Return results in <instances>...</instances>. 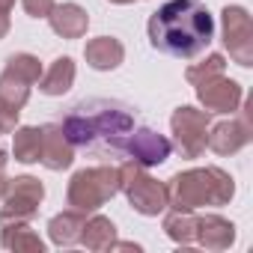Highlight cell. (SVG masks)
I'll list each match as a JSON object with an SVG mask.
<instances>
[{
    "label": "cell",
    "mask_w": 253,
    "mask_h": 253,
    "mask_svg": "<svg viewBox=\"0 0 253 253\" xmlns=\"http://www.w3.org/2000/svg\"><path fill=\"white\" fill-rule=\"evenodd\" d=\"M60 125L75 149L92 152L101 161H113L125 155V143L134 131V113L113 98H89L69 107Z\"/></svg>",
    "instance_id": "1"
},
{
    "label": "cell",
    "mask_w": 253,
    "mask_h": 253,
    "mask_svg": "<svg viewBox=\"0 0 253 253\" xmlns=\"http://www.w3.org/2000/svg\"><path fill=\"white\" fill-rule=\"evenodd\" d=\"M149 42L155 51L179 60L203 54L214 39V15L203 0H167L149 18Z\"/></svg>",
    "instance_id": "2"
},
{
    "label": "cell",
    "mask_w": 253,
    "mask_h": 253,
    "mask_svg": "<svg viewBox=\"0 0 253 253\" xmlns=\"http://www.w3.org/2000/svg\"><path fill=\"white\" fill-rule=\"evenodd\" d=\"M235 194V182L220 167H194L176 173L167 182V203L173 209H203V206H226Z\"/></svg>",
    "instance_id": "3"
},
{
    "label": "cell",
    "mask_w": 253,
    "mask_h": 253,
    "mask_svg": "<svg viewBox=\"0 0 253 253\" xmlns=\"http://www.w3.org/2000/svg\"><path fill=\"white\" fill-rule=\"evenodd\" d=\"M116 194H119V167L95 164V167H84L72 176L69 191H66V203H69V209L92 214Z\"/></svg>",
    "instance_id": "4"
},
{
    "label": "cell",
    "mask_w": 253,
    "mask_h": 253,
    "mask_svg": "<svg viewBox=\"0 0 253 253\" xmlns=\"http://www.w3.org/2000/svg\"><path fill=\"white\" fill-rule=\"evenodd\" d=\"M119 191L128 197V203L137 214H146V217H158L170 206L167 203V185L152 179L146 173V167H140L131 158L119 164Z\"/></svg>",
    "instance_id": "5"
},
{
    "label": "cell",
    "mask_w": 253,
    "mask_h": 253,
    "mask_svg": "<svg viewBox=\"0 0 253 253\" xmlns=\"http://www.w3.org/2000/svg\"><path fill=\"white\" fill-rule=\"evenodd\" d=\"M211 125L209 110H197L191 104H182L170 116V128H173V146L179 149L182 158H200L206 152V134Z\"/></svg>",
    "instance_id": "6"
},
{
    "label": "cell",
    "mask_w": 253,
    "mask_h": 253,
    "mask_svg": "<svg viewBox=\"0 0 253 253\" xmlns=\"http://www.w3.org/2000/svg\"><path fill=\"white\" fill-rule=\"evenodd\" d=\"M45 200V188L33 176H15L6 179L3 197H0V223L3 220H30L39 211V203Z\"/></svg>",
    "instance_id": "7"
},
{
    "label": "cell",
    "mask_w": 253,
    "mask_h": 253,
    "mask_svg": "<svg viewBox=\"0 0 253 253\" xmlns=\"http://www.w3.org/2000/svg\"><path fill=\"white\" fill-rule=\"evenodd\" d=\"M220 27H223V45L229 57L250 69L253 66V27H250V12L244 6H223L220 12Z\"/></svg>",
    "instance_id": "8"
},
{
    "label": "cell",
    "mask_w": 253,
    "mask_h": 253,
    "mask_svg": "<svg viewBox=\"0 0 253 253\" xmlns=\"http://www.w3.org/2000/svg\"><path fill=\"white\" fill-rule=\"evenodd\" d=\"M197 98L209 113H235L241 107L244 89L238 81H232L226 75H214V78L197 84Z\"/></svg>",
    "instance_id": "9"
},
{
    "label": "cell",
    "mask_w": 253,
    "mask_h": 253,
    "mask_svg": "<svg viewBox=\"0 0 253 253\" xmlns=\"http://www.w3.org/2000/svg\"><path fill=\"white\" fill-rule=\"evenodd\" d=\"M253 140V122L244 116L209 125V134H206V146L217 155H235L238 149H244Z\"/></svg>",
    "instance_id": "10"
},
{
    "label": "cell",
    "mask_w": 253,
    "mask_h": 253,
    "mask_svg": "<svg viewBox=\"0 0 253 253\" xmlns=\"http://www.w3.org/2000/svg\"><path fill=\"white\" fill-rule=\"evenodd\" d=\"M170 152H173V143L152 128H134L128 143H125V155L137 161L140 167H158L170 158Z\"/></svg>",
    "instance_id": "11"
},
{
    "label": "cell",
    "mask_w": 253,
    "mask_h": 253,
    "mask_svg": "<svg viewBox=\"0 0 253 253\" xmlns=\"http://www.w3.org/2000/svg\"><path fill=\"white\" fill-rule=\"evenodd\" d=\"M48 170L60 173V170H69L72 161H75V146L69 143L66 131L60 122H48L42 125V158H39Z\"/></svg>",
    "instance_id": "12"
},
{
    "label": "cell",
    "mask_w": 253,
    "mask_h": 253,
    "mask_svg": "<svg viewBox=\"0 0 253 253\" xmlns=\"http://www.w3.org/2000/svg\"><path fill=\"white\" fill-rule=\"evenodd\" d=\"M235 241V226L232 220L220 214H197V244L206 250H229Z\"/></svg>",
    "instance_id": "13"
},
{
    "label": "cell",
    "mask_w": 253,
    "mask_h": 253,
    "mask_svg": "<svg viewBox=\"0 0 253 253\" xmlns=\"http://www.w3.org/2000/svg\"><path fill=\"white\" fill-rule=\"evenodd\" d=\"M48 24L63 39H81L89 27V15L78 3H54V9L48 15Z\"/></svg>",
    "instance_id": "14"
},
{
    "label": "cell",
    "mask_w": 253,
    "mask_h": 253,
    "mask_svg": "<svg viewBox=\"0 0 253 253\" xmlns=\"http://www.w3.org/2000/svg\"><path fill=\"white\" fill-rule=\"evenodd\" d=\"M84 60H86L95 72H113V69L122 66L125 48H122V42L113 39V36H98V39H89V42H86Z\"/></svg>",
    "instance_id": "15"
},
{
    "label": "cell",
    "mask_w": 253,
    "mask_h": 253,
    "mask_svg": "<svg viewBox=\"0 0 253 253\" xmlns=\"http://www.w3.org/2000/svg\"><path fill=\"white\" fill-rule=\"evenodd\" d=\"M84 223H86V214L78 211V209H66L60 214H54L48 220V235L57 247H72L81 241V232H84Z\"/></svg>",
    "instance_id": "16"
},
{
    "label": "cell",
    "mask_w": 253,
    "mask_h": 253,
    "mask_svg": "<svg viewBox=\"0 0 253 253\" xmlns=\"http://www.w3.org/2000/svg\"><path fill=\"white\" fill-rule=\"evenodd\" d=\"M36 84H39V89L45 95H63V92H69L72 84H75V60L72 57H57L42 72V78Z\"/></svg>",
    "instance_id": "17"
},
{
    "label": "cell",
    "mask_w": 253,
    "mask_h": 253,
    "mask_svg": "<svg viewBox=\"0 0 253 253\" xmlns=\"http://www.w3.org/2000/svg\"><path fill=\"white\" fill-rule=\"evenodd\" d=\"M0 244H3L6 250H30V253H42L45 250V241L39 238L36 229L27 226V220H3Z\"/></svg>",
    "instance_id": "18"
},
{
    "label": "cell",
    "mask_w": 253,
    "mask_h": 253,
    "mask_svg": "<svg viewBox=\"0 0 253 253\" xmlns=\"http://www.w3.org/2000/svg\"><path fill=\"white\" fill-rule=\"evenodd\" d=\"M116 241V226L110 217L104 214H92L86 223H84V232H81V244L86 250H110Z\"/></svg>",
    "instance_id": "19"
},
{
    "label": "cell",
    "mask_w": 253,
    "mask_h": 253,
    "mask_svg": "<svg viewBox=\"0 0 253 253\" xmlns=\"http://www.w3.org/2000/svg\"><path fill=\"white\" fill-rule=\"evenodd\" d=\"M164 232L176 244H194L197 241V214H194V209H170L164 214Z\"/></svg>",
    "instance_id": "20"
},
{
    "label": "cell",
    "mask_w": 253,
    "mask_h": 253,
    "mask_svg": "<svg viewBox=\"0 0 253 253\" xmlns=\"http://www.w3.org/2000/svg\"><path fill=\"white\" fill-rule=\"evenodd\" d=\"M12 155L21 164H36L42 158V128H36V125H21V128H15Z\"/></svg>",
    "instance_id": "21"
},
{
    "label": "cell",
    "mask_w": 253,
    "mask_h": 253,
    "mask_svg": "<svg viewBox=\"0 0 253 253\" xmlns=\"http://www.w3.org/2000/svg\"><path fill=\"white\" fill-rule=\"evenodd\" d=\"M30 86H33L30 81L18 78V75L9 72V69L0 72V98L9 101V104H15V107H24V104H27V98H30Z\"/></svg>",
    "instance_id": "22"
},
{
    "label": "cell",
    "mask_w": 253,
    "mask_h": 253,
    "mask_svg": "<svg viewBox=\"0 0 253 253\" xmlns=\"http://www.w3.org/2000/svg\"><path fill=\"white\" fill-rule=\"evenodd\" d=\"M223 69H226L223 54H209L206 60L191 63V66L185 69V81H188L191 86H197V84H203V81H209V78H214V75H223Z\"/></svg>",
    "instance_id": "23"
},
{
    "label": "cell",
    "mask_w": 253,
    "mask_h": 253,
    "mask_svg": "<svg viewBox=\"0 0 253 253\" xmlns=\"http://www.w3.org/2000/svg\"><path fill=\"white\" fill-rule=\"evenodd\" d=\"M6 69L15 72L18 78L30 81V84H36V81L42 78V63H39V57H33V54H12V57L6 60Z\"/></svg>",
    "instance_id": "24"
},
{
    "label": "cell",
    "mask_w": 253,
    "mask_h": 253,
    "mask_svg": "<svg viewBox=\"0 0 253 253\" xmlns=\"http://www.w3.org/2000/svg\"><path fill=\"white\" fill-rule=\"evenodd\" d=\"M18 113H21V107L0 98V134H12L18 128Z\"/></svg>",
    "instance_id": "25"
},
{
    "label": "cell",
    "mask_w": 253,
    "mask_h": 253,
    "mask_svg": "<svg viewBox=\"0 0 253 253\" xmlns=\"http://www.w3.org/2000/svg\"><path fill=\"white\" fill-rule=\"evenodd\" d=\"M21 6L30 18H48L54 9V0H21Z\"/></svg>",
    "instance_id": "26"
},
{
    "label": "cell",
    "mask_w": 253,
    "mask_h": 253,
    "mask_svg": "<svg viewBox=\"0 0 253 253\" xmlns=\"http://www.w3.org/2000/svg\"><path fill=\"white\" fill-rule=\"evenodd\" d=\"M9 12H12V9L0 6V39H6V33H9V27H12V21H9Z\"/></svg>",
    "instance_id": "27"
},
{
    "label": "cell",
    "mask_w": 253,
    "mask_h": 253,
    "mask_svg": "<svg viewBox=\"0 0 253 253\" xmlns=\"http://www.w3.org/2000/svg\"><path fill=\"white\" fill-rule=\"evenodd\" d=\"M6 161H9V158H6V149H3V146H0V173H3V170H6Z\"/></svg>",
    "instance_id": "28"
},
{
    "label": "cell",
    "mask_w": 253,
    "mask_h": 253,
    "mask_svg": "<svg viewBox=\"0 0 253 253\" xmlns=\"http://www.w3.org/2000/svg\"><path fill=\"white\" fill-rule=\"evenodd\" d=\"M0 6H6V9H12V6H15V0H0Z\"/></svg>",
    "instance_id": "29"
},
{
    "label": "cell",
    "mask_w": 253,
    "mask_h": 253,
    "mask_svg": "<svg viewBox=\"0 0 253 253\" xmlns=\"http://www.w3.org/2000/svg\"><path fill=\"white\" fill-rule=\"evenodd\" d=\"M3 188H6V179H3V173H0V197H3Z\"/></svg>",
    "instance_id": "30"
},
{
    "label": "cell",
    "mask_w": 253,
    "mask_h": 253,
    "mask_svg": "<svg viewBox=\"0 0 253 253\" xmlns=\"http://www.w3.org/2000/svg\"><path fill=\"white\" fill-rule=\"evenodd\" d=\"M110 3H119V6H125V3H134V0H110Z\"/></svg>",
    "instance_id": "31"
}]
</instances>
